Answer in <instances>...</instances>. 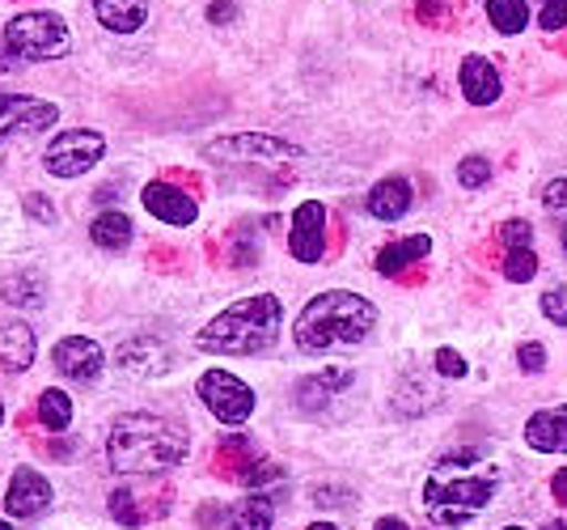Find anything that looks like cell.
Returning <instances> with one entry per match:
<instances>
[{
    "label": "cell",
    "instance_id": "cell-3",
    "mask_svg": "<svg viewBox=\"0 0 567 530\" xmlns=\"http://www.w3.org/2000/svg\"><path fill=\"white\" fill-rule=\"evenodd\" d=\"M378 327V306L360 293L348 289H327L309 297L306 310L292 323V339L301 353H331V348H355L373 336Z\"/></svg>",
    "mask_w": 567,
    "mask_h": 530
},
{
    "label": "cell",
    "instance_id": "cell-34",
    "mask_svg": "<svg viewBox=\"0 0 567 530\" xmlns=\"http://www.w3.org/2000/svg\"><path fill=\"white\" fill-rule=\"evenodd\" d=\"M436 374L441 378H466V357L453 348H436Z\"/></svg>",
    "mask_w": 567,
    "mask_h": 530
},
{
    "label": "cell",
    "instance_id": "cell-38",
    "mask_svg": "<svg viewBox=\"0 0 567 530\" xmlns=\"http://www.w3.org/2000/svg\"><path fill=\"white\" fill-rule=\"evenodd\" d=\"M25 208H30L34 221H55V208H51V200H43V195H25Z\"/></svg>",
    "mask_w": 567,
    "mask_h": 530
},
{
    "label": "cell",
    "instance_id": "cell-25",
    "mask_svg": "<svg viewBox=\"0 0 567 530\" xmlns=\"http://www.w3.org/2000/svg\"><path fill=\"white\" fill-rule=\"evenodd\" d=\"M39 425L48 429V434H64L72 425V399L64 395V390H43L39 395Z\"/></svg>",
    "mask_w": 567,
    "mask_h": 530
},
{
    "label": "cell",
    "instance_id": "cell-14",
    "mask_svg": "<svg viewBox=\"0 0 567 530\" xmlns=\"http://www.w3.org/2000/svg\"><path fill=\"white\" fill-rule=\"evenodd\" d=\"M141 200L144 208L157 221H166V225H190V221L199 217L195 195H187L183 187H169V183H148L141 192Z\"/></svg>",
    "mask_w": 567,
    "mask_h": 530
},
{
    "label": "cell",
    "instance_id": "cell-31",
    "mask_svg": "<svg viewBox=\"0 0 567 530\" xmlns=\"http://www.w3.org/2000/svg\"><path fill=\"white\" fill-rule=\"evenodd\" d=\"M499 242H504L508 251H520V246H534V225H529V221H520V217L504 221V225H499Z\"/></svg>",
    "mask_w": 567,
    "mask_h": 530
},
{
    "label": "cell",
    "instance_id": "cell-30",
    "mask_svg": "<svg viewBox=\"0 0 567 530\" xmlns=\"http://www.w3.org/2000/svg\"><path fill=\"white\" fill-rule=\"evenodd\" d=\"M487 179H492V162L487 157H462V166H457V183L462 187H487Z\"/></svg>",
    "mask_w": 567,
    "mask_h": 530
},
{
    "label": "cell",
    "instance_id": "cell-10",
    "mask_svg": "<svg viewBox=\"0 0 567 530\" xmlns=\"http://www.w3.org/2000/svg\"><path fill=\"white\" fill-rule=\"evenodd\" d=\"M288 251H292V259H301V264H318V259L327 255V204L306 200V204L292 213Z\"/></svg>",
    "mask_w": 567,
    "mask_h": 530
},
{
    "label": "cell",
    "instance_id": "cell-6",
    "mask_svg": "<svg viewBox=\"0 0 567 530\" xmlns=\"http://www.w3.org/2000/svg\"><path fill=\"white\" fill-rule=\"evenodd\" d=\"M106 153V136L94 132V128H72V132H60L55 141L43 153V166L55 179H81L85 170H94Z\"/></svg>",
    "mask_w": 567,
    "mask_h": 530
},
{
    "label": "cell",
    "instance_id": "cell-23",
    "mask_svg": "<svg viewBox=\"0 0 567 530\" xmlns=\"http://www.w3.org/2000/svg\"><path fill=\"white\" fill-rule=\"evenodd\" d=\"M90 238H94V246H102V251H123V246H132V221H127V213H97L94 225H90Z\"/></svg>",
    "mask_w": 567,
    "mask_h": 530
},
{
    "label": "cell",
    "instance_id": "cell-11",
    "mask_svg": "<svg viewBox=\"0 0 567 530\" xmlns=\"http://www.w3.org/2000/svg\"><path fill=\"white\" fill-rule=\"evenodd\" d=\"M51 361H55V369H60L64 378H72V383H97L102 369H106V353L97 348L94 339L69 336L51 348Z\"/></svg>",
    "mask_w": 567,
    "mask_h": 530
},
{
    "label": "cell",
    "instance_id": "cell-17",
    "mask_svg": "<svg viewBox=\"0 0 567 530\" xmlns=\"http://www.w3.org/2000/svg\"><path fill=\"white\" fill-rule=\"evenodd\" d=\"M34 332L18 323V318H9V323H0V365L4 369H13V374H22L34 365Z\"/></svg>",
    "mask_w": 567,
    "mask_h": 530
},
{
    "label": "cell",
    "instance_id": "cell-39",
    "mask_svg": "<svg viewBox=\"0 0 567 530\" xmlns=\"http://www.w3.org/2000/svg\"><path fill=\"white\" fill-rule=\"evenodd\" d=\"M208 18H213L216 26L234 22V18H237V4H234V0H213V4H208Z\"/></svg>",
    "mask_w": 567,
    "mask_h": 530
},
{
    "label": "cell",
    "instance_id": "cell-12",
    "mask_svg": "<svg viewBox=\"0 0 567 530\" xmlns=\"http://www.w3.org/2000/svg\"><path fill=\"white\" fill-rule=\"evenodd\" d=\"M115 365L136 374V378H162L174 369V353L166 348V339L157 336H136V339H123L115 353Z\"/></svg>",
    "mask_w": 567,
    "mask_h": 530
},
{
    "label": "cell",
    "instance_id": "cell-42",
    "mask_svg": "<svg viewBox=\"0 0 567 530\" xmlns=\"http://www.w3.org/2000/svg\"><path fill=\"white\" fill-rule=\"evenodd\" d=\"M373 530H406V522H402V518H378Z\"/></svg>",
    "mask_w": 567,
    "mask_h": 530
},
{
    "label": "cell",
    "instance_id": "cell-28",
    "mask_svg": "<svg viewBox=\"0 0 567 530\" xmlns=\"http://www.w3.org/2000/svg\"><path fill=\"white\" fill-rule=\"evenodd\" d=\"M534 272H538V255H534V246H520V251H508V255H504V281L525 285V281H534Z\"/></svg>",
    "mask_w": 567,
    "mask_h": 530
},
{
    "label": "cell",
    "instance_id": "cell-43",
    "mask_svg": "<svg viewBox=\"0 0 567 530\" xmlns=\"http://www.w3.org/2000/svg\"><path fill=\"white\" fill-rule=\"evenodd\" d=\"M309 530H339V527H334V522H313Z\"/></svg>",
    "mask_w": 567,
    "mask_h": 530
},
{
    "label": "cell",
    "instance_id": "cell-45",
    "mask_svg": "<svg viewBox=\"0 0 567 530\" xmlns=\"http://www.w3.org/2000/svg\"><path fill=\"white\" fill-rule=\"evenodd\" d=\"M559 242H564V255H567V225H564V234H559Z\"/></svg>",
    "mask_w": 567,
    "mask_h": 530
},
{
    "label": "cell",
    "instance_id": "cell-18",
    "mask_svg": "<svg viewBox=\"0 0 567 530\" xmlns=\"http://www.w3.org/2000/svg\"><path fill=\"white\" fill-rule=\"evenodd\" d=\"M411 200H415V192H411V183L406 179H381L378 187L369 192V213L378 221H399L411 213Z\"/></svg>",
    "mask_w": 567,
    "mask_h": 530
},
{
    "label": "cell",
    "instance_id": "cell-5",
    "mask_svg": "<svg viewBox=\"0 0 567 530\" xmlns=\"http://www.w3.org/2000/svg\"><path fill=\"white\" fill-rule=\"evenodd\" d=\"M72 48V30L60 13L51 9H25L4 26V55L18 64H39V60H60Z\"/></svg>",
    "mask_w": 567,
    "mask_h": 530
},
{
    "label": "cell",
    "instance_id": "cell-36",
    "mask_svg": "<svg viewBox=\"0 0 567 530\" xmlns=\"http://www.w3.org/2000/svg\"><path fill=\"white\" fill-rule=\"evenodd\" d=\"M543 200H546V208H567V174H564V179H555V183L546 187Z\"/></svg>",
    "mask_w": 567,
    "mask_h": 530
},
{
    "label": "cell",
    "instance_id": "cell-2",
    "mask_svg": "<svg viewBox=\"0 0 567 530\" xmlns=\"http://www.w3.org/2000/svg\"><path fill=\"white\" fill-rule=\"evenodd\" d=\"M187 450V425L157 416V411H127L106 437V462L118 476H162L169 467H178Z\"/></svg>",
    "mask_w": 567,
    "mask_h": 530
},
{
    "label": "cell",
    "instance_id": "cell-47",
    "mask_svg": "<svg viewBox=\"0 0 567 530\" xmlns=\"http://www.w3.org/2000/svg\"><path fill=\"white\" fill-rule=\"evenodd\" d=\"M0 425H4V404H0Z\"/></svg>",
    "mask_w": 567,
    "mask_h": 530
},
{
    "label": "cell",
    "instance_id": "cell-40",
    "mask_svg": "<svg viewBox=\"0 0 567 530\" xmlns=\"http://www.w3.org/2000/svg\"><path fill=\"white\" fill-rule=\"evenodd\" d=\"M220 522H225V506H204V509H199V527H204V530L220 527Z\"/></svg>",
    "mask_w": 567,
    "mask_h": 530
},
{
    "label": "cell",
    "instance_id": "cell-21",
    "mask_svg": "<svg viewBox=\"0 0 567 530\" xmlns=\"http://www.w3.org/2000/svg\"><path fill=\"white\" fill-rule=\"evenodd\" d=\"M427 251H432V238H427V234H411V238H402V242H390V246L378 251V272L381 276H399V272H406L411 264H420Z\"/></svg>",
    "mask_w": 567,
    "mask_h": 530
},
{
    "label": "cell",
    "instance_id": "cell-13",
    "mask_svg": "<svg viewBox=\"0 0 567 530\" xmlns=\"http://www.w3.org/2000/svg\"><path fill=\"white\" fill-rule=\"evenodd\" d=\"M48 506H51L48 476H39L34 467H18L13 480H9V492H4V509L13 518H39Z\"/></svg>",
    "mask_w": 567,
    "mask_h": 530
},
{
    "label": "cell",
    "instance_id": "cell-41",
    "mask_svg": "<svg viewBox=\"0 0 567 530\" xmlns=\"http://www.w3.org/2000/svg\"><path fill=\"white\" fill-rule=\"evenodd\" d=\"M550 492H555V501L567 506V467L564 471H555V480H550Z\"/></svg>",
    "mask_w": 567,
    "mask_h": 530
},
{
    "label": "cell",
    "instance_id": "cell-24",
    "mask_svg": "<svg viewBox=\"0 0 567 530\" xmlns=\"http://www.w3.org/2000/svg\"><path fill=\"white\" fill-rule=\"evenodd\" d=\"M4 302H13L18 310H39V306L48 302V285H43L34 272L9 276V285H4Z\"/></svg>",
    "mask_w": 567,
    "mask_h": 530
},
{
    "label": "cell",
    "instance_id": "cell-16",
    "mask_svg": "<svg viewBox=\"0 0 567 530\" xmlns=\"http://www.w3.org/2000/svg\"><path fill=\"white\" fill-rule=\"evenodd\" d=\"M525 441L538 455H567V404L534 411L525 425Z\"/></svg>",
    "mask_w": 567,
    "mask_h": 530
},
{
    "label": "cell",
    "instance_id": "cell-22",
    "mask_svg": "<svg viewBox=\"0 0 567 530\" xmlns=\"http://www.w3.org/2000/svg\"><path fill=\"white\" fill-rule=\"evenodd\" d=\"M106 506H111V513H115L118 527H144V522H153V518L162 513V506H144L136 488H115Z\"/></svg>",
    "mask_w": 567,
    "mask_h": 530
},
{
    "label": "cell",
    "instance_id": "cell-15",
    "mask_svg": "<svg viewBox=\"0 0 567 530\" xmlns=\"http://www.w3.org/2000/svg\"><path fill=\"white\" fill-rule=\"evenodd\" d=\"M457 81H462V98H466L471 106H492V102L504 94V85H499V69L487 60V55H466Z\"/></svg>",
    "mask_w": 567,
    "mask_h": 530
},
{
    "label": "cell",
    "instance_id": "cell-19",
    "mask_svg": "<svg viewBox=\"0 0 567 530\" xmlns=\"http://www.w3.org/2000/svg\"><path fill=\"white\" fill-rule=\"evenodd\" d=\"M348 386H352V374H348V369H322V374H313V378H301V383H297V408L322 411L334 390H348Z\"/></svg>",
    "mask_w": 567,
    "mask_h": 530
},
{
    "label": "cell",
    "instance_id": "cell-1",
    "mask_svg": "<svg viewBox=\"0 0 567 530\" xmlns=\"http://www.w3.org/2000/svg\"><path fill=\"white\" fill-rule=\"evenodd\" d=\"M499 471L492 458L478 450H450L436 458L424 483V509L436 527L457 530L474 522L483 509L496 501Z\"/></svg>",
    "mask_w": 567,
    "mask_h": 530
},
{
    "label": "cell",
    "instance_id": "cell-33",
    "mask_svg": "<svg viewBox=\"0 0 567 530\" xmlns=\"http://www.w3.org/2000/svg\"><path fill=\"white\" fill-rule=\"evenodd\" d=\"M543 314L555 327H567V289H546L543 293Z\"/></svg>",
    "mask_w": 567,
    "mask_h": 530
},
{
    "label": "cell",
    "instance_id": "cell-9",
    "mask_svg": "<svg viewBox=\"0 0 567 530\" xmlns=\"http://www.w3.org/2000/svg\"><path fill=\"white\" fill-rule=\"evenodd\" d=\"M60 120L55 102L30 94H0V141L9 136H25V132H43Z\"/></svg>",
    "mask_w": 567,
    "mask_h": 530
},
{
    "label": "cell",
    "instance_id": "cell-32",
    "mask_svg": "<svg viewBox=\"0 0 567 530\" xmlns=\"http://www.w3.org/2000/svg\"><path fill=\"white\" fill-rule=\"evenodd\" d=\"M517 365L525 369V374H543V369H546V348L538 344V339L520 344V348H517Z\"/></svg>",
    "mask_w": 567,
    "mask_h": 530
},
{
    "label": "cell",
    "instance_id": "cell-48",
    "mask_svg": "<svg viewBox=\"0 0 567 530\" xmlns=\"http://www.w3.org/2000/svg\"><path fill=\"white\" fill-rule=\"evenodd\" d=\"M504 530H525V527H504Z\"/></svg>",
    "mask_w": 567,
    "mask_h": 530
},
{
    "label": "cell",
    "instance_id": "cell-26",
    "mask_svg": "<svg viewBox=\"0 0 567 530\" xmlns=\"http://www.w3.org/2000/svg\"><path fill=\"white\" fill-rule=\"evenodd\" d=\"M487 18L499 34H520L529 26V4L525 0H487Z\"/></svg>",
    "mask_w": 567,
    "mask_h": 530
},
{
    "label": "cell",
    "instance_id": "cell-20",
    "mask_svg": "<svg viewBox=\"0 0 567 530\" xmlns=\"http://www.w3.org/2000/svg\"><path fill=\"white\" fill-rule=\"evenodd\" d=\"M97 22L115 34H132L148 22V0H94Z\"/></svg>",
    "mask_w": 567,
    "mask_h": 530
},
{
    "label": "cell",
    "instance_id": "cell-29",
    "mask_svg": "<svg viewBox=\"0 0 567 530\" xmlns=\"http://www.w3.org/2000/svg\"><path fill=\"white\" fill-rule=\"evenodd\" d=\"M229 264L234 267H250L259 264V238L250 225H237L234 230V251H229Z\"/></svg>",
    "mask_w": 567,
    "mask_h": 530
},
{
    "label": "cell",
    "instance_id": "cell-8",
    "mask_svg": "<svg viewBox=\"0 0 567 530\" xmlns=\"http://www.w3.org/2000/svg\"><path fill=\"white\" fill-rule=\"evenodd\" d=\"M297 153L301 149L284 145L276 136H220L208 145V157L225 166H280V162H292Z\"/></svg>",
    "mask_w": 567,
    "mask_h": 530
},
{
    "label": "cell",
    "instance_id": "cell-44",
    "mask_svg": "<svg viewBox=\"0 0 567 530\" xmlns=\"http://www.w3.org/2000/svg\"><path fill=\"white\" fill-rule=\"evenodd\" d=\"M546 530H567V522H550Z\"/></svg>",
    "mask_w": 567,
    "mask_h": 530
},
{
    "label": "cell",
    "instance_id": "cell-4",
    "mask_svg": "<svg viewBox=\"0 0 567 530\" xmlns=\"http://www.w3.org/2000/svg\"><path fill=\"white\" fill-rule=\"evenodd\" d=\"M284 306L276 293H255L241 297L229 310H220L213 323L199 327L195 348L213 357H259L280 339Z\"/></svg>",
    "mask_w": 567,
    "mask_h": 530
},
{
    "label": "cell",
    "instance_id": "cell-27",
    "mask_svg": "<svg viewBox=\"0 0 567 530\" xmlns=\"http://www.w3.org/2000/svg\"><path fill=\"white\" fill-rule=\"evenodd\" d=\"M271 518H276V509L267 497H246L234 509V530H271Z\"/></svg>",
    "mask_w": 567,
    "mask_h": 530
},
{
    "label": "cell",
    "instance_id": "cell-37",
    "mask_svg": "<svg viewBox=\"0 0 567 530\" xmlns=\"http://www.w3.org/2000/svg\"><path fill=\"white\" fill-rule=\"evenodd\" d=\"M415 13H420V22H441L445 18V0H415Z\"/></svg>",
    "mask_w": 567,
    "mask_h": 530
},
{
    "label": "cell",
    "instance_id": "cell-35",
    "mask_svg": "<svg viewBox=\"0 0 567 530\" xmlns=\"http://www.w3.org/2000/svg\"><path fill=\"white\" fill-rule=\"evenodd\" d=\"M538 26H543V30H564L567 26V0H546L543 13H538Z\"/></svg>",
    "mask_w": 567,
    "mask_h": 530
},
{
    "label": "cell",
    "instance_id": "cell-46",
    "mask_svg": "<svg viewBox=\"0 0 567 530\" xmlns=\"http://www.w3.org/2000/svg\"><path fill=\"white\" fill-rule=\"evenodd\" d=\"M0 530H13V527H9V522H4V518H0Z\"/></svg>",
    "mask_w": 567,
    "mask_h": 530
},
{
    "label": "cell",
    "instance_id": "cell-7",
    "mask_svg": "<svg viewBox=\"0 0 567 530\" xmlns=\"http://www.w3.org/2000/svg\"><path fill=\"white\" fill-rule=\"evenodd\" d=\"M195 390H199V404L213 411L220 425H246L255 411V390L229 369H208Z\"/></svg>",
    "mask_w": 567,
    "mask_h": 530
}]
</instances>
